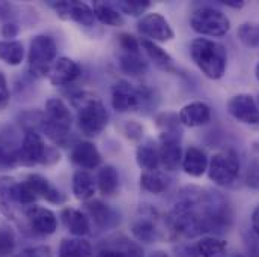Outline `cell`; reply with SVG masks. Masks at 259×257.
Masks as SVG:
<instances>
[{"label":"cell","instance_id":"1","mask_svg":"<svg viewBox=\"0 0 259 257\" xmlns=\"http://www.w3.org/2000/svg\"><path fill=\"white\" fill-rule=\"evenodd\" d=\"M184 198L167 215L169 227L186 238L205 233H223L231 226V209L217 191L189 187L183 190Z\"/></svg>","mask_w":259,"mask_h":257},{"label":"cell","instance_id":"2","mask_svg":"<svg viewBox=\"0 0 259 257\" xmlns=\"http://www.w3.org/2000/svg\"><path fill=\"white\" fill-rule=\"evenodd\" d=\"M190 56L205 77L219 80L225 75L228 55L222 44L206 38H196L190 44Z\"/></svg>","mask_w":259,"mask_h":257},{"label":"cell","instance_id":"3","mask_svg":"<svg viewBox=\"0 0 259 257\" xmlns=\"http://www.w3.org/2000/svg\"><path fill=\"white\" fill-rule=\"evenodd\" d=\"M72 125V116L69 109L62 99L52 98L46 102V113L41 119V128L46 135L55 141L62 144L65 143L68 132Z\"/></svg>","mask_w":259,"mask_h":257},{"label":"cell","instance_id":"4","mask_svg":"<svg viewBox=\"0 0 259 257\" xmlns=\"http://www.w3.org/2000/svg\"><path fill=\"white\" fill-rule=\"evenodd\" d=\"M190 26L202 36L222 38L231 29V20L220 9L212 6H200L190 17Z\"/></svg>","mask_w":259,"mask_h":257},{"label":"cell","instance_id":"5","mask_svg":"<svg viewBox=\"0 0 259 257\" xmlns=\"http://www.w3.org/2000/svg\"><path fill=\"white\" fill-rule=\"evenodd\" d=\"M240 175V160L234 150L217 152L209 158L208 178L219 187H232Z\"/></svg>","mask_w":259,"mask_h":257},{"label":"cell","instance_id":"6","mask_svg":"<svg viewBox=\"0 0 259 257\" xmlns=\"http://www.w3.org/2000/svg\"><path fill=\"white\" fill-rule=\"evenodd\" d=\"M58 47L53 38L47 35H38L32 39L29 48V68L36 77H44L49 74L52 64L56 61Z\"/></svg>","mask_w":259,"mask_h":257},{"label":"cell","instance_id":"7","mask_svg":"<svg viewBox=\"0 0 259 257\" xmlns=\"http://www.w3.org/2000/svg\"><path fill=\"white\" fill-rule=\"evenodd\" d=\"M109 121V115L103 102L97 99L88 101L78 112L77 122L78 128L88 137H97L103 129L106 128Z\"/></svg>","mask_w":259,"mask_h":257},{"label":"cell","instance_id":"8","mask_svg":"<svg viewBox=\"0 0 259 257\" xmlns=\"http://www.w3.org/2000/svg\"><path fill=\"white\" fill-rule=\"evenodd\" d=\"M137 30L145 39L152 42H169L174 39V30L169 21L158 12L143 15L137 23Z\"/></svg>","mask_w":259,"mask_h":257},{"label":"cell","instance_id":"9","mask_svg":"<svg viewBox=\"0 0 259 257\" xmlns=\"http://www.w3.org/2000/svg\"><path fill=\"white\" fill-rule=\"evenodd\" d=\"M228 113L244 125H259V109L256 99L249 93H238L226 104Z\"/></svg>","mask_w":259,"mask_h":257},{"label":"cell","instance_id":"10","mask_svg":"<svg viewBox=\"0 0 259 257\" xmlns=\"http://www.w3.org/2000/svg\"><path fill=\"white\" fill-rule=\"evenodd\" d=\"M47 147L42 137L36 131H27L17 152V160L23 166H35L38 163H46Z\"/></svg>","mask_w":259,"mask_h":257},{"label":"cell","instance_id":"11","mask_svg":"<svg viewBox=\"0 0 259 257\" xmlns=\"http://www.w3.org/2000/svg\"><path fill=\"white\" fill-rule=\"evenodd\" d=\"M143 99L145 93L125 80H119L112 89V106L116 112H133L142 107Z\"/></svg>","mask_w":259,"mask_h":257},{"label":"cell","instance_id":"12","mask_svg":"<svg viewBox=\"0 0 259 257\" xmlns=\"http://www.w3.org/2000/svg\"><path fill=\"white\" fill-rule=\"evenodd\" d=\"M160 164L169 172H174L180 167L183 161L181 140L180 132H161L158 143Z\"/></svg>","mask_w":259,"mask_h":257},{"label":"cell","instance_id":"13","mask_svg":"<svg viewBox=\"0 0 259 257\" xmlns=\"http://www.w3.org/2000/svg\"><path fill=\"white\" fill-rule=\"evenodd\" d=\"M50 6L58 12L59 17L66 18V20H72L80 26L84 27H91L95 23V15L94 11L89 5H86L84 2H50Z\"/></svg>","mask_w":259,"mask_h":257},{"label":"cell","instance_id":"14","mask_svg":"<svg viewBox=\"0 0 259 257\" xmlns=\"http://www.w3.org/2000/svg\"><path fill=\"white\" fill-rule=\"evenodd\" d=\"M26 218L30 224V229L42 236H50L58 230V218L53 211L44 206L32 204L24 209Z\"/></svg>","mask_w":259,"mask_h":257},{"label":"cell","instance_id":"15","mask_svg":"<svg viewBox=\"0 0 259 257\" xmlns=\"http://www.w3.org/2000/svg\"><path fill=\"white\" fill-rule=\"evenodd\" d=\"M80 66L75 61L62 56V58H58L52 66L49 69V80L52 84L55 86H66L69 83H72L78 75H80Z\"/></svg>","mask_w":259,"mask_h":257},{"label":"cell","instance_id":"16","mask_svg":"<svg viewBox=\"0 0 259 257\" xmlns=\"http://www.w3.org/2000/svg\"><path fill=\"white\" fill-rule=\"evenodd\" d=\"M178 119H180L181 125L189 127V128L202 127L211 121V109L208 104H205L202 101H194L190 104H186L180 110Z\"/></svg>","mask_w":259,"mask_h":257},{"label":"cell","instance_id":"17","mask_svg":"<svg viewBox=\"0 0 259 257\" xmlns=\"http://www.w3.org/2000/svg\"><path fill=\"white\" fill-rule=\"evenodd\" d=\"M26 185L30 188V191L36 195V198H44L49 203L53 204H61L65 201V195L58 188H55L44 176L41 175H29L27 179L24 181Z\"/></svg>","mask_w":259,"mask_h":257},{"label":"cell","instance_id":"18","mask_svg":"<svg viewBox=\"0 0 259 257\" xmlns=\"http://www.w3.org/2000/svg\"><path fill=\"white\" fill-rule=\"evenodd\" d=\"M71 160L81 169H95L101 163V155L98 149L91 141H80L71 150Z\"/></svg>","mask_w":259,"mask_h":257},{"label":"cell","instance_id":"19","mask_svg":"<svg viewBox=\"0 0 259 257\" xmlns=\"http://www.w3.org/2000/svg\"><path fill=\"white\" fill-rule=\"evenodd\" d=\"M183 170L193 176V178H200L202 175H205L208 172V164H209V158L206 157V153L196 147V146H190L184 157H183Z\"/></svg>","mask_w":259,"mask_h":257},{"label":"cell","instance_id":"20","mask_svg":"<svg viewBox=\"0 0 259 257\" xmlns=\"http://www.w3.org/2000/svg\"><path fill=\"white\" fill-rule=\"evenodd\" d=\"M131 233L139 242L152 244L158 238V230H157L154 217L146 215V214L136 217L131 221Z\"/></svg>","mask_w":259,"mask_h":257},{"label":"cell","instance_id":"21","mask_svg":"<svg viewBox=\"0 0 259 257\" xmlns=\"http://www.w3.org/2000/svg\"><path fill=\"white\" fill-rule=\"evenodd\" d=\"M140 47L143 48L146 56L154 62V65L157 68H160L161 71H166V72H175L177 71L174 58L166 50L158 47L155 42L148 41V39H142L140 41Z\"/></svg>","mask_w":259,"mask_h":257},{"label":"cell","instance_id":"22","mask_svg":"<svg viewBox=\"0 0 259 257\" xmlns=\"http://www.w3.org/2000/svg\"><path fill=\"white\" fill-rule=\"evenodd\" d=\"M62 220H64L66 229L69 230L71 235H74L75 238H81L84 235L89 233L91 230V224L88 217L74 208H66L62 211Z\"/></svg>","mask_w":259,"mask_h":257},{"label":"cell","instance_id":"23","mask_svg":"<svg viewBox=\"0 0 259 257\" xmlns=\"http://www.w3.org/2000/svg\"><path fill=\"white\" fill-rule=\"evenodd\" d=\"M86 209H88L89 215L92 217V220L95 221V224L98 227H101V229L113 227L118 223V218H116L115 212L100 200H94V201L88 203Z\"/></svg>","mask_w":259,"mask_h":257},{"label":"cell","instance_id":"24","mask_svg":"<svg viewBox=\"0 0 259 257\" xmlns=\"http://www.w3.org/2000/svg\"><path fill=\"white\" fill-rule=\"evenodd\" d=\"M92 11L95 18L106 24V26H112V27H121L125 24V20L122 18V15L119 14V11L106 2H94L92 5Z\"/></svg>","mask_w":259,"mask_h":257},{"label":"cell","instance_id":"25","mask_svg":"<svg viewBox=\"0 0 259 257\" xmlns=\"http://www.w3.org/2000/svg\"><path fill=\"white\" fill-rule=\"evenodd\" d=\"M136 161L140 169L145 172L149 170H157L160 166V153H158V146H155L152 141H146L140 144L136 150Z\"/></svg>","mask_w":259,"mask_h":257},{"label":"cell","instance_id":"26","mask_svg":"<svg viewBox=\"0 0 259 257\" xmlns=\"http://www.w3.org/2000/svg\"><path fill=\"white\" fill-rule=\"evenodd\" d=\"M72 193L77 200H91L95 193V181L86 170H77L72 176Z\"/></svg>","mask_w":259,"mask_h":257},{"label":"cell","instance_id":"27","mask_svg":"<svg viewBox=\"0 0 259 257\" xmlns=\"http://www.w3.org/2000/svg\"><path fill=\"white\" fill-rule=\"evenodd\" d=\"M59 257H92V245L83 238H65L59 245Z\"/></svg>","mask_w":259,"mask_h":257},{"label":"cell","instance_id":"28","mask_svg":"<svg viewBox=\"0 0 259 257\" xmlns=\"http://www.w3.org/2000/svg\"><path fill=\"white\" fill-rule=\"evenodd\" d=\"M196 251L199 257H226L228 244L217 236H205L196 244Z\"/></svg>","mask_w":259,"mask_h":257},{"label":"cell","instance_id":"29","mask_svg":"<svg viewBox=\"0 0 259 257\" xmlns=\"http://www.w3.org/2000/svg\"><path fill=\"white\" fill-rule=\"evenodd\" d=\"M97 185L101 194L113 195L119 187V175L113 166H104L97 175Z\"/></svg>","mask_w":259,"mask_h":257},{"label":"cell","instance_id":"30","mask_svg":"<svg viewBox=\"0 0 259 257\" xmlns=\"http://www.w3.org/2000/svg\"><path fill=\"white\" fill-rule=\"evenodd\" d=\"M140 187L151 194L164 193L169 187V179L158 170L143 172L140 175Z\"/></svg>","mask_w":259,"mask_h":257},{"label":"cell","instance_id":"31","mask_svg":"<svg viewBox=\"0 0 259 257\" xmlns=\"http://www.w3.org/2000/svg\"><path fill=\"white\" fill-rule=\"evenodd\" d=\"M119 65L122 71L130 75H142L148 68V64L140 56V52H122L119 56Z\"/></svg>","mask_w":259,"mask_h":257},{"label":"cell","instance_id":"32","mask_svg":"<svg viewBox=\"0 0 259 257\" xmlns=\"http://www.w3.org/2000/svg\"><path fill=\"white\" fill-rule=\"evenodd\" d=\"M24 47L18 41H0V59L5 64L17 66L23 62Z\"/></svg>","mask_w":259,"mask_h":257},{"label":"cell","instance_id":"33","mask_svg":"<svg viewBox=\"0 0 259 257\" xmlns=\"http://www.w3.org/2000/svg\"><path fill=\"white\" fill-rule=\"evenodd\" d=\"M238 41L247 48H259V23L246 21L237 30Z\"/></svg>","mask_w":259,"mask_h":257},{"label":"cell","instance_id":"34","mask_svg":"<svg viewBox=\"0 0 259 257\" xmlns=\"http://www.w3.org/2000/svg\"><path fill=\"white\" fill-rule=\"evenodd\" d=\"M15 181L12 178H0V209L5 212L8 217H14V197H12V190H14Z\"/></svg>","mask_w":259,"mask_h":257},{"label":"cell","instance_id":"35","mask_svg":"<svg viewBox=\"0 0 259 257\" xmlns=\"http://www.w3.org/2000/svg\"><path fill=\"white\" fill-rule=\"evenodd\" d=\"M97 257H143V253L136 244L130 241H124V242H119L113 248L101 250Z\"/></svg>","mask_w":259,"mask_h":257},{"label":"cell","instance_id":"36","mask_svg":"<svg viewBox=\"0 0 259 257\" xmlns=\"http://www.w3.org/2000/svg\"><path fill=\"white\" fill-rule=\"evenodd\" d=\"M17 152H18V147H14L11 141H8L6 138L0 135V169L14 167L18 163Z\"/></svg>","mask_w":259,"mask_h":257},{"label":"cell","instance_id":"37","mask_svg":"<svg viewBox=\"0 0 259 257\" xmlns=\"http://www.w3.org/2000/svg\"><path fill=\"white\" fill-rule=\"evenodd\" d=\"M149 2L148 0H122V2H116L115 6L118 8V11L128 14L131 17H139L142 15L148 8H149Z\"/></svg>","mask_w":259,"mask_h":257},{"label":"cell","instance_id":"38","mask_svg":"<svg viewBox=\"0 0 259 257\" xmlns=\"http://www.w3.org/2000/svg\"><path fill=\"white\" fill-rule=\"evenodd\" d=\"M15 247V233L9 226H0V257L12 254Z\"/></svg>","mask_w":259,"mask_h":257},{"label":"cell","instance_id":"39","mask_svg":"<svg viewBox=\"0 0 259 257\" xmlns=\"http://www.w3.org/2000/svg\"><path fill=\"white\" fill-rule=\"evenodd\" d=\"M247 185L253 190H259V158H255L249 164L247 170Z\"/></svg>","mask_w":259,"mask_h":257},{"label":"cell","instance_id":"40","mask_svg":"<svg viewBox=\"0 0 259 257\" xmlns=\"http://www.w3.org/2000/svg\"><path fill=\"white\" fill-rule=\"evenodd\" d=\"M52 250L47 245H36V247H29L23 250L18 256L15 257H50Z\"/></svg>","mask_w":259,"mask_h":257},{"label":"cell","instance_id":"41","mask_svg":"<svg viewBox=\"0 0 259 257\" xmlns=\"http://www.w3.org/2000/svg\"><path fill=\"white\" fill-rule=\"evenodd\" d=\"M119 45H121L122 52H139L140 42H137L136 38L128 33H122L119 36Z\"/></svg>","mask_w":259,"mask_h":257},{"label":"cell","instance_id":"42","mask_svg":"<svg viewBox=\"0 0 259 257\" xmlns=\"http://www.w3.org/2000/svg\"><path fill=\"white\" fill-rule=\"evenodd\" d=\"M9 99H11V95H9L6 77H5V74L0 71V110H3V109L9 104Z\"/></svg>","mask_w":259,"mask_h":257},{"label":"cell","instance_id":"43","mask_svg":"<svg viewBox=\"0 0 259 257\" xmlns=\"http://www.w3.org/2000/svg\"><path fill=\"white\" fill-rule=\"evenodd\" d=\"M18 32H20V27H18L15 23H12V21L5 23V24L2 26V30H0L2 36L6 38V41H12V38H15V36L18 35Z\"/></svg>","mask_w":259,"mask_h":257},{"label":"cell","instance_id":"44","mask_svg":"<svg viewBox=\"0 0 259 257\" xmlns=\"http://www.w3.org/2000/svg\"><path fill=\"white\" fill-rule=\"evenodd\" d=\"M125 132H127V135H128L130 138L137 140V138H140V135H142V127H140L137 122L130 121L128 124L125 125Z\"/></svg>","mask_w":259,"mask_h":257},{"label":"cell","instance_id":"45","mask_svg":"<svg viewBox=\"0 0 259 257\" xmlns=\"http://www.w3.org/2000/svg\"><path fill=\"white\" fill-rule=\"evenodd\" d=\"M252 229L255 230V233L259 235V206H256L255 211L252 212Z\"/></svg>","mask_w":259,"mask_h":257},{"label":"cell","instance_id":"46","mask_svg":"<svg viewBox=\"0 0 259 257\" xmlns=\"http://www.w3.org/2000/svg\"><path fill=\"white\" fill-rule=\"evenodd\" d=\"M222 3L225 6H229V8H234V9H240L244 6V2L241 0H222Z\"/></svg>","mask_w":259,"mask_h":257},{"label":"cell","instance_id":"47","mask_svg":"<svg viewBox=\"0 0 259 257\" xmlns=\"http://www.w3.org/2000/svg\"><path fill=\"white\" fill-rule=\"evenodd\" d=\"M149 257H170L166 251H161V250H157V251H152Z\"/></svg>","mask_w":259,"mask_h":257},{"label":"cell","instance_id":"48","mask_svg":"<svg viewBox=\"0 0 259 257\" xmlns=\"http://www.w3.org/2000/svg\"><path fill=\"white\" fill-rule=\"evenodd\" d=\"M255 77H256V80L259 81V62L256 64V66H255Z\"/></svg>","mask_w":259,"mask_h":257},{"label":"cell","instance_id":"49","mask_svg":"<svg viewBox=\"0 0 259 257\" xmlns=\"http://www.w3.org/2000/svg\"><path fill=\"white\" fill-rule=\"evenodd\" d=\"M256 104H258V109H259V95H258V98H256Z\"/></svg>","mask_w":259,"mask_h":257}]
</instances>
